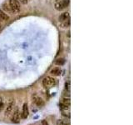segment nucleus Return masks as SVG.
Returning a JSON list of instances; mask_svg holds the SVG:
<instances>
[{
	"instance_id": "nucleus-1",
	"label": "nucleus",
	"mask_w": 133,
	"mask_h": 125,
	"mask_svg": "<svg viewBox=\"0 0 133 125\" xmlns=\"http://www.w3.org/2000/svg\"><path fill=\"white\" fill-rule=\"evenodd\" d=\"M56 84H57V80L51 76H47L46 78H44L43 80V85L45 88L54 87Z\"/></svg>"
},
{
	"instance_id": "nucleus-2",
	"label": "nucleus",
	"mask_w": 133,
	"mask_h": 125,
	"mask_svg": "<svg viewBox=\"0 0 133 125\" xmlns=\"http://www.w3.org/2000/svg\"><path fill=\"white\" fill-rule=\"evenodd\" d=\"M8 5L10 6L13 13H18L21 11V5L18 0H9Z\"/></svg>"
},
{
	"instance_id": "nucleus-3",
	"label": "nucleus",
	"mask_w": 133,
	"mask_h": 125,
	"mask_svg": "<svg viewBox=\"0 0 133 125\" xmlns=\"http://www.w3.org/2000/svg\"><path fill=\"white\" fill-rule=\"evenodd\" d=\"M69 3H70V0H59V1L55 3L54 8L58 11H62V10L65 9L69 5Z\"/></svg>"
},
{
	"instance_id": "nucleus-4",
	"label": "nucleus",
	"mask_w": 133,
	"mask_h": 125,
	"mask_svg": "<svg viewBox=\"0 0 133 125\" xmlns=\"http://www.w3.org/2000/svg\"><path fill=\"white\" fill-rule=\"evenodd\" d=\"M12 122L13 123H18L20 122V113H19V109L17 108H16L15 111L13 113Z\"/></svg>"
},
{
	"instance_id": "nucleus-5",
	"label": "nucleus",
	"mask_w": 133,
	"mask_h": 125,
	"mask_svg": "<svg viewBox=\"0 0 133 125\" xmlns=\"http://www.w3.org/2000/svg\"><path fill=\"white\" fill-rule=\"evenodd\" d=\"M28 114H29L28 107H27V104L25 103H23V110H22L21 115H22V118L23 119H26L28 117Z\"/></svg>"
},
{
	"instance_id": "nucleus-6",
	"label": "nucleus",
	"mask_w": 133,
	"mask_h": 125,
	"mask_svg": "<svg viewBox=\"0 0 133 125\" xmlns=\"http://www.w3.org/2000/svg\"><path fill=\"white\" fill-rule=\"evenodd\" d=\"M33 102L37 107H43L45 105V103L43 100V98H40V97H37V96H34V98L33 99Z\"/></svg>"
},
{
	"instance_id": "nucleus-7",
	"label": "nucleus",
	"mask_w": 133,
	"mask_h": 125,
	"mask_svg": "<svg viewBox=\"0 0 133 125\" xmlns=\"http://www.w3.org/2000/svg\"><path fill=\"white\" fill-rule=\"evenodd\" d=\"M69 19H70L69 13L68 12H64V13H62L60 14V16H59V18H58V21L60 23H62V22H64V21L68 20Z\"/></svg>"
},
{
	"instance_id": "nucleus-8",
	"label": "nucleus",
	"mask_w": 133,
	"mask_h": 125,
	"mask_svg": "<svg viewBox=\"0 0 133 125\" xmlns=\"http://www.w3.org/2000/svg\"><path fill=\"white\" fill-rule=\"evenodd\" d=\"M14 104H15V102L13 101V102L10 103L8 106H7V109L5 110V116H8L9 114L11 113V112L13 109V107H14Z\"/></svg>"
},
{
	"instance_id": "nucleus-9",
	"label": "nucleus",
	"mask_w": 133,
	"mask_h": 125,
	"mask_svg": "<svg viewBox=\"0 0 133 125\" xmlns=\"http://www.w3.org/2000/svg\"><path fill=\"white\" fill-rule=\"evenodd\" d=\"M9 20V16L8 13H6L5 12H3L2 9H0V21L3 22H6V21Z\"/></svg>"
},
{
	"instance_id": "nucleus-10",
	"label": "nucleus",
	"mask_w": 133,
	"mask_h": 125,
	"mask_svg": "<svg viewBox=\"0 0 133 125\" xmlns=\"http://www.w3.org/2000/svg\"><path fill=\"white\" fill-rule=\"evenodd\" d=\"M2 8H3V11L5 12L6 13H10V14H13V11L11 8H10V6L8 4V3H3V4L2 5Z\"/></svg>"
},
{
	"instance_id": "nucleus-11",
	"label": "nucleus",
	"mask_w": 133,
	"mask_h": 125,
	"mask_svg": "<svg viewBox=\"0 0 133 125\" xmlns=\"http://www.w3.org/2000/svg\"><path fill=\"white\" fill-rule=\"evenodd\" d=\"M50 73L53 76H59L61 74V69L59 68H54L50 71Z\"/></svg>"
},
{
	"instance_id": "nucleus-12",
	"label": "nucleus",
	"mask_w": 133,
	"mask_h": 125,
	"mask_svg": "<svg viewBox=\"0 0 133 125\" xmlns=\"http://www.w3.org/2000/svg\"><path fill=\"white\" fill-rule=\"evenodd\" d=\"M65 63H66V60H65V59H63V58L58 59L55 61V64H56V65H58V66H62V65H64Z\"/></svg>"
},
{
	"instance_id": "nucleus-13",
	"label": "nucleus",
	"mask_w": 133,
	"mask_h": 125,
	"mask_svg": "<svg viewBox=\"0 0 133 125\" xmlns=\"http://www.w3.org/2000/svg\"><path fill=\"white\" fill-rule=\"evenodd\" d=\"M61 23V27L63 28H69L70 27V23H71V21H70V19L64 21V22H62Z\"/></svg>"
},
{
	"instance_id": "nucleus-14",
	"label": "nucleus",
	"mask_w": 133,
	"mask_h": 125,
	"mask_svg": "<svg viewBox=\"0 0 133 125\" xmlns=\"http://www.w3.org/2000/svg\"><path fill=\"white\" fill-rule=\"evenodd\" d=\"M61 103H63V104H65V105H66V106H69V107H70V103H71L69 98H66V97L62 98V100Z\"/></svg>"
},
{
	"instance_id": "nucleus-15",
	"label": "nucleus",
	"mask_w": 133,
	"mask_h": 125,
	"mask_svg": "<svg viewBox=\"0 0 133 125\" xmlns=\"http://www.w3.org/2000/svg\"><path fill=\"white\" fill-rule=\"evenodd\" d=\"M60 108L62 110H68L69 109V106H66L65 104H63V103H60Z\"/></svg>"
},
{
	"instance_id": "nucleus-16",
	"label": "nucleus",
	"mask_w": 133,
	"mask_h": 125,
	"mask_svg": "<svg viewBox=\"0 0 133 125\" xmlns=\"http://www.w3.org/2000/svg\"><path fill=\"white\" fill-rule=\"evenodd\" d=\"M65 89L66 91H70V83L69 82H66L65 83Z\"/></svg>"
},
{
	"instance_id": "nucleus-17",
	"label": "nucleus",
	"mask_w": 133,
	"mask_h": 125,
	"mask_svg": "<svg viewBox=\"0 0 133 125\" xmlns=\"http://www.w3.org/2000/svg\"><path fill=\"white\" fill-rule=\"evenodd\" d=\"M57 124L58 125H68L66 124V123H65L64 121H62V120H58Z\"/></svg>"
},
{
	"instance_id": "nucleus-18",
	"label": "nucleus",
	"mask_w": 133,
	"mask_h": 125,
	"mask_svg": "<svg viewBox=\"0 0 133 125\" xmlns=\"http://www.w3.org/2000/svg\"><path fill=\"white\" fill-rule=\"evenodd\" d=\"M19 3H21L22 4L26 5L27 4V3H28V0H19Z\"/></svg>"
},
{
	"instance_id": "nucleus-19",
	"label": "nucleus",
	"mask_w": 133,
	"mask_h": 125,
	"mask_svg": "<svg viewBox=\"0 0 133 125\" xmlns=\"http://www.w3.org/2000/svg\"><path fill=\"white\" fill-rule=\"evenodd\" d=\"M42 125H48V123L46 120H43L42 121Z\"/></svg>"
},
{
	"instance_id": "nucleus-20",
	"label": "nucleus",
	"mask_w": 133,
	"mask_h": 125,
	"mask_svg": "<svg viewBox=\"0 0 133 125\" xmlns=\"http://www.w3.org/2000/svg\"><path fill=\"white\" fill-rule=\"evenodd\" d=\"M3 106H4V105H3V103L2 102L0 103V111H2V109H3Z\"/></svg>"
},
{
	"instance_id": "nucleus-21",
	"label": "nucleus",
	"mask_w": 133,
	"mask_h": 125,
	"mask_svg": "<svg viewBox=\"0 0 133 125\" xmlns=\"http://www.w3.org/2000/svg\"><path fill=\"white\" fill-rule=\"evenodd\" d=\"M2 28V23H0V28Z\"/></svg>"
},
{
	"instance_id": "nucleus-22",
	"label": "nucleus",
	"mask_w": 133,
	"mask_h": 125,
	"mask_svg": "<svg viewBox=\"0 0 133 125\" xmlns=\"http://www.w3.org/2000/svg\"><path fill=\"white\" fill-rule=\"evenodd\" d=\"M0 112H1V111H0Z\"/></svg>"
}]
</instances>
